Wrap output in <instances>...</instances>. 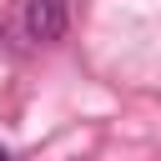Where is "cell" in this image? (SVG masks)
I'll list each match as a JSON object with an SVG mask.
<instances>
[{
    "label": "cell",
    "mask_w": 161,
    "mask_h": 161,
    "mask_svg": "<svg viewBox=\"0 0 161 161\" xmlns=\"http://www.w3.org/2000/svg\"><path fill=\"white\" fill-rule=\"evenodd\" d=\"M65 20H70L65 0H25V15H20V25H25L30 40H60Z\"/></svg>",
    "instance_id": "6da1fadb"
},
{
    "label": "cell",
    "mask_w": 161,
    "mask_h": 161,
    "mask_svg": "<svg viewBox=\"0 0 161 161\" xmlns=\"http://www.w3.org/2000/svg\"><path fill=\"white\" fill-rule=\"evenodd\" d=\"M0 161H10V151H5V146H0Z\"/></svg>",
    "instance_id": "7a4b0ae2"
}]
</instances>
